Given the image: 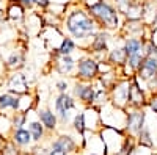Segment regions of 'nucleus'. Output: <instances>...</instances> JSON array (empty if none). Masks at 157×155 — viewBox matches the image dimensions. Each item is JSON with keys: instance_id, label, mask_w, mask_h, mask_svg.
<instances>
[{"instance_id": "obj_1", "label": "nucleus", "mask_w": 157, "mask_h": 155, "mask_svg": "<svg viewBox=\"0 0 157 155\" xmlns=\"http://www.w3.org/2000/svg\"><path fill=\"white\" fill-rule=\"evenodd\" d=\"M98 30V24L90 16L85 3H68L66 13L61 19V31L66 36H71L80 50H86L91 38Z\"/></svg>"}, {"instance_id": "obj_2", "label": "nucleus", "mask_w": 157, "mask_h": 155, "mask_svg": "<svg viewBox=\"0 0 157 155\" xmlns=\"http://www.w3.org/2000/svg\"><path fill=\"white\" fill-rule=\"evenodd\" d=\"M90 16L94 19L99 30H107L110 33L120 31L124 17L116 6L109 0H94L91 3H85Z\"/></svg>"}, {"instance_id": "obj_3", "label": "nucleus", "mask_w": 157, "mask_h": 155, "mask_svg": "<svg viewBox=\"0 0 157 155\" xmlns=\"http://www.w3.org/2000/svg\"><path fill=\"white\" fill-rule=\"evenodd\" d=\"M98 64H99V60L85 52L83 55H80L77 58L74 79L82 80V82H94V80H98V77H99Z\"/></svg>"}, {"instance_id": "obj_4", "label": "nucleus", "mask_w": 157, "mask_h": 155, "mask_svg": "<svg viewBox=\"0 0 157 155\" xmlns=\"http://www.w3.org/2000/svg\"><path fill=\"white\" fill-rule=\"evenodd\" d=\"M77 108V100L75 97H72L71 93H63V94H57L54 99V111L58 116V122L61 125L71 124L74 114L72 111Z\"/></svg>"}, {"instance_id": "obj_5", "label": "nucleus", "mask_w": 157, "mask_h": 155, "mask_svg": "<svg viewBox=\"0 0 157 155\" xmlns=\"http://www.w3.org/2000/svg\"><path fill=\"white\" fill-rule=\"evenodd\" d=\"M110 41H112V33L107 30H98L91 41L86 47V54L93 55L98 60H105L107 57V52L110 50Z\"/></svg>"}, {"instance_id": "obj_6", "label": "nucleus", "mask_w": 157, "mask_h": 155, "mask_svg": "<svg viewBox=\"0 0 157 155\" xmlns=\"http://www.w3.org/2000/svg\"><path fill=\"white\" fill-rule=\"evenodd\" d=\"M71 94L75 97V100L80 102V105L83 107H93L94 97H96V86L93 82H82V80H75L71 85Z\"/></svg>"}, {"instance_id": "obj_7", "label": "nucleus", "mask_w": 157, "mask_h": 155, "mask_svg": "<svg viewBox=\"0 0 157 155\" xmlns=\"http://www.w3.org/2000/svg\"><path fill=\"white\" fill-rule=\"evenodd\" d=\"M126 111H127V118H126L124 130L127 135L135 138L146 127V119H148L146 108H126Z\"/></svg>"}, {"instance_id": "obj_8", "label": "nucleus", "mask_w": 157, "mask_h": 155, "mask_svg": "<svg viewBox=\"0 0 157 155\" xmlns=\"http://www.w3.org/2000/svg\"><path fill=\"white\" fill-rule=\"evenodd\" d=\"M3 85L6 88L8 93H13V94H25V93H30V80H29V75L22 72V71H13V72H8L5 80H3Z\"/></svg>"}, {"instance_id": "obj_9", "label": "nucleus", "mask_w": 157, "mask_h": 155, "mask_svg": "<svg viewBox=\"0 0 157 155\" xmlns=\"http://www.w3.org/2000/svg\"><path fill=\"white\" fill-rule=\"evenodd\" d=\"M148 93L143 83L134 75L130 79L129 85V102H127V108H146L148 107Z\"/></svg>"}, {"instance_id": "obj_10", "label": "nucleus", "mask_w": 157, "mask_h": 155, "mask_svg": "<svg viewBox=\"0 0 157 155\" xmlns=\"http://www.w3.org/2000/svg\"><path fill=\"white\" fill-rule=\"evenodd\" d=\"M129 85H130V79H123L121 77L110 88V103L126 110L127 102H129Z\"/></svg>"}, {"instance_id": "obj_11", "label": "nucleus", "mask_w": 157, "mask_h": 155, "mask_svg": "<svg viewBox=\"0 0 157 155\" xmlns=\"http://www.w3.org/2000/svg\"><path fill=\"white\" fill-rule=\"evenodd\" d=\"M52 68L61 77H74L77 58L74 55H52Z\"/></svg>"}, {"instance_id": "obj_12", "label": "nucleus", "mask_w": 157, "mask_h": 155, "mask_svg": "<svg viewBox=\"0 0 157 155\" xmlns=\"http://www.w3.org/2000/svg\"><path fill=\"white\" fill-rule=\"evenodd\" d=\"M24 33L27 35V36H39V33L43 31V28L46 27L44 25V20H43V14H41V11H29L27 13V16H25L24 22Z\"/></svg>"}, {"instance_id": "obj_13", "label": "nucleus", "mask_w": 157, "mask_h": 155, "mask_svg": "<svg viewBox=\"0 0 157 155\" xmlns=\"http://www.w3.org/2000/svg\"><path fill=\"white\" fill-rule=\"evenodd\" d=\"M25 16H27V9H25L17 0H8L6 8H5L6 22H10L13 25H22Z\"/></svg>"}, {"instance_id": "obj_14", "label": "nucleus", "mask_w": 157, "mask_h": 155, "mask_svg": "<svg viewBox=\"0 0 157 155\" xmlns=\"http://www.w3.org/2000/svg\"><path fill=\"white\" fill-rule=\"evenodd\" d=\"M50 149H60L63 150L64 153H75L78 150V144H77V141L72 135L69 133H60L55 139H52V143H50Z\"/></svg>"}, {"instance_id": "obj_15", "label": "nucleus", "mask_w": 157, "mask_h": 155, "mask_svg": "<svg viewBox=\"0 0 157 155\" xmlns=\"http://www.w3.org/2000/svg\"><path fill=\"white\" fill-rule=\"evenodd\" d=\"M155 75H157V58L145 57V60L141 61L135 77L141 83H146L148 80H151L152 77H155Z\"/></svg>"}, {"instance_id": "obj_16", "label": "nucleus", "mask_w": 157, "mask_h": 155, "mask_svg": "<svg viewBox=\"0 0 157 155\" xmlns=\"http://www.w3.org/2000/svg\"><path fill=\"white\" fill-rule=\"evenodd\" d=\"M36 116H38V119L41 121V124L46 127L47 132H57L60 122H58L57 113L52 110V108H47V107L38 108V110H36Z\"/></svg>"}, {"instance_id": "obj_17", "label": "nucleus", "mask_w": 157, "mask_h": 155, "mask_svg": "<svg viewBox=\"0 0 157 155\" xmlns=\"http://www.w3.org/2000/svg\"><path fill=\"white\" fill-rule=\"evenodd\" d=\"M11 114L14 111H19V94H13L8 91L0 93V113L3 114Z\"/></svg>"}, {"instance_id": "obj_18", "label": "nucleus", "mask_w": 157, "mask_h": 155, "mask_svg": "<svg viewBox=\"0 0 157 155\" xmlns=\"http://www.w3.org/2000/svg\"><path fill=\"white\" fill-rule=\"evenodd\" d=\"M105 60L112 64L113 68L120 69L123 64L126 63V60H127V55H126V50L123 47V42L121 44H115L113 47H110V50L107 52Z\"/></svg>"}, {"instance_id": "obj_19", "label": "nucleus", "mask_w": 157, "mask_h": 155, "mask_svg": "<svg viewBox=\"0 0 157 155\" xmlns=\"http://www.w3.org/2000/svg\"><path fill=\"white\" fill-rule=\"evenodd\" d=\"M10 139H11L17 147H21V149L30 147L32 144H35V143H33V138H32V135H30V132H29V128H25V127L13 130L11 135H10Z\"/></svg>"}, {"instance_id": "obj_20", "label": "nucleus", "mask_w": 157, "mask_h": 155, "mask_svg": "<svg viewBox=\"0 0 157 155\" xmlns=\"http://www.w3.org/2000/svg\"><path fill=\"white\" fill-rule=\"evenodd\" d=\"M27 128H29V132H30V135L33 138V143L35 144H39L41 141H44L46 139V135L49 133L46 130V127L41 124V121L38 119V116H36L35 119H29L27 121Z\"/></svg>"}, {"instance_id": "obj_21", "label": "nucleus", "mask_w": 157, "mask_h": 155, "mask_svg": "<svg viewBox=\"0 0 157 155\" xmlns=\"http://www.w3.org/2000/svg\"><path fill=\"white\" fill-rule=\"evenodd\" d=\"M143 46H145V39L140 38V36H126V38H123V47L126 50L127 57L135 55V54H141ZM143 54H145V52H143Z\"/></svg>"}, {"instance_id": "obj_22", "label": "nucleus", "mask_w": 157, "mask_h": 155, "mask_svg": "<svg viewBox=\"0 0 157 155\" xmlns=\"http://www.w3.org/2000/svg\"><path fill=\"white\" fill-rule=\"evenodd\" d=\"M143 2L145 0H134L123 13L124 20H143Z\"/></svg>"}, {"instance_id": "obj_23", "label": "nucleus", "mask_w": 157, "mask_h": 155, "mask_svg": "<svg viewBox=\"0 0 157 155\" xmlns=\"http://www.w3.org/2000/svg\"><path fill=\"white\" fill-rule=\"evenodd\" d=\"M77 50H80L78 44L72 39L71 36H66V35H64L61 44L58 46V49H57V50L52 52V55H74Z\"/></svg>"}, {"instance_id": "obj_24", "label": "nucleus", "mask_w": 157, "mask_h": 155, "mask_svg": "<svg viewBox=\"0 0 157 155\" xmlns=\"http://www.w3.org/2000/svg\"><path fill=\"white\" fill-rule=\"evenodd\" d=\"M135 141L140 147H146V149H152L154 147V139H152V135H151V130L146 124V127L135 136Z\"/></svg>"}, {"instance_id": "obj_25", "label": "nucleus", "mask_w": 157, "mask_h": 155, "mask_svg": "<svg viewBox=\"0 0 157 155\" xmlns=\"http://www.w3.org/2000/svg\"><path fill=\"white\" fill-rule=\"evenodd\" d=\"M71 127H72V130L77 133V135H80L82 138L85 136V132H86V124H85V114L83 111H78L74 114V118L71 121Z\"/></svg>"}, {"instance_id": "obj_26", "label": "nucleus", "mask_w": 157, "mask_h": 155, "mask_svg": "<svg viewBox=\"0 0 157 155\" xmlns=\"http://www.w3.org/2000/svg\"><path fill=\"white\" fill-rule=\"evenodd\" d=\"M11 116V125H13V130L16 128H22L27 125V121H29V113H24V111H14Z\"/></svg>"}, {"instance_id": "obj_27", "label": "nucleus", "mask_w": 157, "mask_h": 155, "mask_svg": "<svg viewBox=\"0 0 157 155\" xmlns=\"http://www.w3.org/2000/svg\"><path fill=\"white\" fill-rule=\"evenodd\" d=\"M145 60V54H135V55H129L127 57V60H126V66L127 68H130V71H132L134 74H137V71H138V68H140V64H141V61Z\"/></svg>"}, {"instance_id": "obj_28", "label": "nucleus", "mask_w": 157, "mask_h": 155, "mask_svg": "<svg viewBox=\"0 0 157 155\" xmlns=\"http://www.w3.org/2000/svg\"><path fill=\"white\" fill-rule=\"evenodd\" d=\"M0 155H22V150H21V147H17L13 143L11 139H6L2 150H0Z\"/></svg>"}, {"instance_id": "obj_29", "label": "nucleus", "mask_w": 157, "mask_h": 155, "mask_svg": "<svg viewBox=\"0 0 157 155\" xmlns=\"http://www.w3.org/2000/svg\"><path fill=\"white\" fill-rule=\"evenodd\" d=\"M143 52H145V57H154L157 58V44L151 39H145V46H143Z\"/></svg>"}, {"instance_id": "obj_30", "label": "nucleus", "mask_w": 157, "mask_h": 155, "mask_svg": "<svg viewBox=\"0 0 157 155\" xmlns=\"http://www.w3.org/2000/svg\"><path fill=\"white\" fill-rule=\"evenodd\" d=\"M55 89H57V93L58 94H63V93H69V89H71V85L66 79H60L55 82Z\"/></svg>"}, {"instance_id": "obj_31", "label": "nucleus", "mask_w": 157, "mask_h": 155, "mask_svg": "<svg viewBox=\"0 0 157 155\" xmlns=\"http://www.w3.org/2000/svg\"><path fill=\"white\" fill-rule=\"evenodd\" d=\"M132 2H134V0H112V3L116 6V9L120 11L121 14L127 9V6H129L130 3H132Z\"/></svg>"}, {"instance_id": "obj_32", "label": "nucleus", "mask_w": 157, "mask_h": 155, "mask_svg": "<svg viewBox=\"0 0 157 155\" xmlns=\"http://www.w3.org/2000/svg\"><path fill=\"white\" fill-rule=\"evenodd\" d=\"M50 3H52V0H36V11H46V9H49V6H50Z\"/></svg>"}, {"instance_id": "obj_33", "label": "nucleus", "mask_w": 157, "mask_h": 155, "mask_svg": "<svg viewBox=\"0 0 157 155\" xmlns=\"http://www.w3.org/2000/svg\"><path fill=\"white\" fill-rule=\"evenodd\" d=\"M146 108H149L154 114H157V94L149 96V99H148V107H146Z\"/></svg>"}, {"instance_id": "obj_34", "label": "nucleus", "mask_w": 157, "mask_h": 155, "mask_svg": "<svg viewBox=\"0 0 157 155\" xmlns=\"http://www.w3.org/2000/svg\"><path fill=\"white\" fill-rule=\"evenodd\" d=\"M17 2L27 9V11H33L36 8V0H17Z\"/></svg>"}, {"instance_id": "obj_35", "label": "nucleus", "mask_w": 157, "mask_h": 155, "mask_svg": "<svg viewBox=\"0 0 157 155\" xmlns=\"http://www.w3.org/2000/svg\"><path fill=\"white\" fill-rule=\"evenodd\" d=\"M49 155H68V153H64V152L60 150V149H50V150H49Z\"/></svg>"}, {"instance_id": "obj_36", "label": "nucleus", "mask_w": 157, "mask_h": 155, "mask_svg": "<svg viewBox=\"0 0 157 155\" xmlns=\"http://www.w3.org/2000/svg\"><path fill=\"white\" fill-rule=\"evenodd\" d=\"M5 141H6V138L0 135V150H2V147H3V144H5Z\"/></svg>"}, {"instance_id": "obj_37", "label": "nucleus", "mask_w": 157, "mask_h": 155, "mask_svg": "<svg viewBox=\"0 0 157 155\" xmlns=\"http://www.w3.org/2000/svg\"><path fill=\"white\" fill-rule=\"evenodd\" d=\"M86 155H101V153H98V152H90V153H86Z\"/></svg>"}, {"instance_id": "obj_38", "label": "nucleus", "mask_w": 157, "mask_h": 155, "mask_svg": "<svg viewBox=\"0 0 157 155\" xmlns=\"http://www.w3.org/2000/svg\"><path fill=\"white\" fill-rule=\"evenodd\" d=\"M109 2H112V0H109Z\"/></svg>"}]
</instances>
